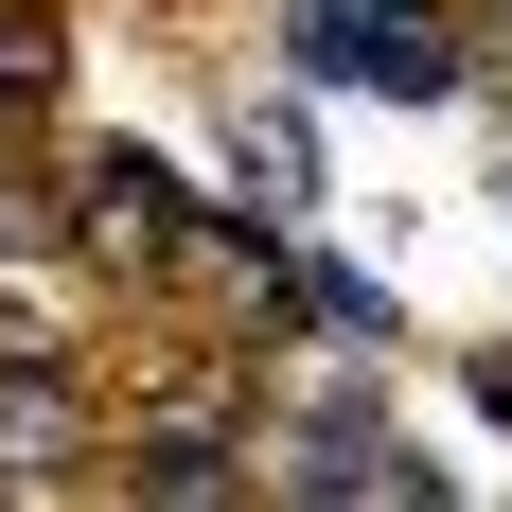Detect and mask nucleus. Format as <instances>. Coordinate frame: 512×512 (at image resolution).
<instances>
[{
  "label": "nucleus",
  "instance_id": "7ed1b4c3",
  "mask_svg": "<svg viewBox=\"0 0 512 512\" xmlns=\"http://www.w3.org/2000/svg\"><path fill=\"white\" fill-rule=\"evenodd\" d=\"M0 477H71V371L53 354L0 371Z\"/></svg>",
  "mask_w": 512,
  "mask_h": 512
},
{
  "label": "nucleus",
  "instance_id": "f03ea898",
  "mask_svg": "<svg viewBox=\"0 0 512 512\" xmlns=\"http://www.w3.org/2000/svg\"><path fill=\"white\" fill-rule=\"evenodd\" d=\"M71 230H89L106 265H142V283H177L195 248H230V230H212V212L159 177V159H124V142H89V177H71Z\"/></svg>",
  "mask_w": 512,
  "mask_h": 512
},
{
  "label": "nucleus",
  "instance_id": "423d86ee",
  "mask_svg": "<svg viewBox=\"0 0 512 512\" xmlns=\"http://www.w3.org/2000/svg\"><path fill=\"white\" fill-rule=\"evenodd\" d=\"M477 407H495V424H512V354H477Z\"/></svg>",
  "mask_w": 512,
  "mask_h": 512
},
{
  "label": "nucleus",
  "instance_id": "20e7f679",
  "mask_svg": "<svg viewBox=\"0 0 512 512\" xmlns=\"http://www.w3.org/2000/svg\"><path fill=\"white\" fill-rule=\"evenodd\" d=\"M230 177H248V195H283V212H318V124H301L283 89L230 106Z\"/></svg>",
  "mask_w": 512,
  "mask_h": 512
},
{
  "label": "nucleus",
  "instance_id": "39448f33",
  "mask_svg": "<svg viewBox=\"0 0 512 512\" xmlns=\"http://www.w3.org/2000/svg\"><path fill=\"white\" fill-rule=\"evenodd\" d=\"M36 106H53V18L0 0V124H36Z\"/></svg>",
  "mask_w": 512,
  "mask_h": 512
},
{
  "label": "nucleus",
  "instance_id": "f257e3e1",
  "mask_svg": "<svg viewBox=\"0 0 512 512\" xmlns=\"http://www.w3.org/2000/svg\"><path fill=\"white\" fill-rule=\"evenodd\" d=\"M283 53L336 71V89H389V106H442V89H460L442 0H283Z\"/></svg>",
  "mask_w": 512,
  "mask_h": 512
}]
</instances>
